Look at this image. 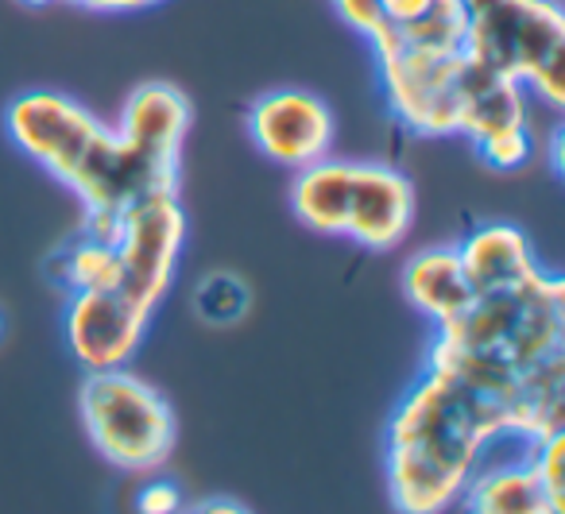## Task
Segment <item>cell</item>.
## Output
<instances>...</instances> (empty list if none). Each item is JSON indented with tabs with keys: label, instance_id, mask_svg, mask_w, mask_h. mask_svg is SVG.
<instances>
[{
	"label": "cell",
	"instance_id": "obj_2",
	"mask_svg": "<svg viewBox=\"0 0 565 514\" xmlns=\"http://www.w3.org/2000/svg\"><path fill=\"white\" fill-rule=\"evenodd\" d=\"M565 352V282L539 267L500 290L472 295L454 321L438 325L423 367H438L500 403L542 360Z\"/></svg>",
	"mask_w": 565,
	"mask_h": 514
},
{
	"label": "cell",
	"instance_id": "obj_26",
	"mask_svg": "<svg viewBox=\"0 0 565 514\" xmlns=\"http://www.w3.org/2000/svg\"><path fill=\"white\" fill-rule=\"evenodd\" d=\"M86 12H102V17H128V12H148L163 0H71Z\"/></svg>",
	"mask_w": 565,
	"mask_h": 514
},
{
	"label": "cell",
	"instance_id": "obj_9",
	"mask_svg": "<svg viewBox=\"0 0 565 514\" xmlns=\"http://www.w3.org/2000/svg\"><path fill=\"white\" fill-rule=\"evenodd\" d=\"M4 128L32 163L63 182L82 148L102 132V117H94L86 105L58 89H28L12 97V105L4 109Z\"/></svg>",
	"mask_w": 565,
	"mask_h": 514
},
{
	"label": "cell",
	"instance_id": "obj_3",
	"mask_svg": "<svg viewBox=\"0 0 565 514\" xmlns=\"http://www.w3.org/2000/svg\"><path fill=\"white\" fill-rule=\"evenodd\" d=\"M465 55L511 78L546 109L565 105V12L557 0H465Z\"/></svg>",
	"mask_w": 565,
	"mask_h": 514
},
{
	"label": "cell",
	"instance_id": "obj_1",
	"mask_svg": "<svg viewBox=\"0 0 565 514\" xmlns=\"http://www.w3.org/2000/svg\"><path fill=\"white\" fill-rule=\"evenodd\" d=\"M500 403L438 367H423L384 426V483L395 514H441L477 464L503 445Z\"/></svg>",
	"mask_w": 565,
	"mask_h": 514
},
{
	"label": "cell",
	"instance_id": "obj_6",
	"mask_svg": "<svg viewBox=\"0 0 565 514\" xmlns=\"http://www.w3.org/2000/svg\"><path fill=\"white\" fill-rule=\"evenodd\" d=\"M182 244H186V210L179 190H159L125 210L117 256H120V290L156 313L179 271Z\"/></svg>",
	"mask_w": 565,
	"mask_h": 514
},
{
	"label": "cell",
	"instance_id": "obj_7",
	"mask_svg": "<svg viewBox=\"0 0 565 514\" xmlns=\"http://www.w3.org/2000/svg\"><path fill=\"white\" fill-rule=\"evenodd\" d=\"M248 136L264 159L287 167V171H302L318 159H330L338 120L318 94L299 86H279L252 101Z\"/></svg>",
	"mask_w": 565,
	"mask_h": 514
},
{
	"label": "cell",
	"instance_id": "obj_14",
	"mask_svg": "<svg viewBox=\"0 0 565 514\" xmlns=\"http://www.w3.org/2000/svg\"><path fill=\"white\" fill-rule=\"evenodd\" d=\"M457 503L465 514H557L526 449L523 457L480 460Z\"/></svg>",
	"mask_w": 565,
	"mask_h": 514
},
{
	"label": "cell",
	"instance_id": "obj_11",
	"mask_svg": "<svg viewBox=\"0 0 565 514\" xmlns=\"http://www.w3.org/2000/svg\"><path fill=\"white\" fill-rule=\"evenodd\" d=\"M194 125V105L171 82H143L128 94V101L120 105L117 136H125L128 143L151 151L159 159H182V143Z\"/></svg>",
	"mask_w": 565,
	"mask_h": 514
},
{
	"label": "cell",
	"instance_id": "obj_10",
	"mask_svg": "<svg viewBox=\"0 0 565 514\" xmlns=\"http://www.w3.org/2000/svg\"><path fill=\"white\" fill-rule=\"evenodd\" d=\"M415 228V186L387 163H353L345 240L369 251H395Z\"/></svg>",
	"mask_w": 565,
	"mask_h": 514
},
{
	"label": "cell",
	"instance_id": "obj_22",
	"mask_svg": "<svg viewBox=\"0 0 565 514\" xmlns=\"http://www.w3.org/2000/svg\"><path fill=\"white\" fill-rule=\"evenodd\" d=\"M526 452H531V464H534V472H539V480H542V488H546L554 511L565 514V488H562L565 433H554V437H546V441L526 445Z\"/></svg>",
	"mask_w": 565,
	"mask_h": 514
},
{
	"label": "cell",
	"instance_id": "obj_16",
	"mask_svg": "<svg viewBox=\"0 0 565 514\" xmlns=\"http://www.w3.org/2000/svg\"><path fill=\"white\" fill-rule=\"evenodd\" d=\"M349 202H353V163L345 159H318L295 171L291 210L310 233L345 240Z\"/></svg>",
	"mask_w": 565,
	"mask_h": 514
},
{
	"label": "cell",
	"instance_id": "obj_25",
	"mask_svg": "<svg viewBox=\"0 0 565 514\" xmlns=\"http://www.w3.org/2000/svg\"><path fill=\"white\" fill-rule=\"evenodd\" d=\"M434 0H384V28H407L430 12Z\"/></svg>",
	"mask_w": 565,
	"mask_h": 514
},
{
	"label": "cell",
	"instance_id": "obj_29",
	"mask_svg": "<svg viewBox=\"0 0 565 514\" xmlns=\"http://www.w3.org/2000/svg\"><path fill=\"white\" fill-rule=\"evenodd\" d=\"M0 336H4V313H0Z\"/></svg>",
	"mask_w": 565,
	"mask_h": 514
},
{
	"label": "cell",
	"instance_id": "obj_27",
	"mask_svg": "<svg viewBox=\"0 0 565 514\" xmlns=\"http://www.w3.org/2000/svg\"><path fill=\"white\" fill-rule=\"evenodd\" d=\"M182 514H252V511L236 503V499H202L194 506H182Z\"/></svg>",
	"mask_w": 565,
	"mask_h": 514
},
{
	"label": "cell",
	"instance_id": "obj_4",
	"mask_svg": "<svg viewBox=\"0 0 565 514\" xmlns=\"http://www.w3.org/2000/svg\"><path fill=\"white\" fill-rule=\"evenodd\" d=\"M78 410L94 449L120 472H156L171 457L179 433L171 403L128 367L86 372Z\"/></svg>",
	"mask_w": 565,
	"mask_h": 514
},
{
	"label": "cell",
	"instance_id": "obj_21",
	"mask_svg": "<svg viewBox=\"0 0 565 514\" xmlns=\"http://www.w3.org/2000/svg\"><path fill=\"white\" fill-rule=\"evenodd\" d=\"M472 151H477V159L488 171H500V174L519 171V167H526L534 156V132L531 128H515V132H503V136H495V140L477 143Z\"/></svg>",
	"mask_w": 565,
	"mask_h": 514
},
{
	"label": "cell",
	"instance_id": "obj_5",
	"mask_svg": "<svg viewBox=\"0 0 565 514\" xmlns=\"http://www.w3.org/2000/svg\"><path fill=\"white\" fill-rule=\"evenodd\" d=\"M372 55H376L380 94H384L387 113L411 136H423V140L457 136L465 97L484 66L472 63L465 51L411 47L392 35H376Z\"/></svg>",
	"mask_w": 565,
	"mask_h": 514
},
{
	"label": "cell",
	"instance_id": "obj_12",
	"mask_svg": "<svg viewBox=\"0 0 565 514\" xmlns=\"http://www.w3.org/2000/svg\"><path fill=\"white\" fill-rule=\"evenodd\" d=\"M503 437L515 445H534L562 433L565 426V352L542 360L539 367L523 372L500 398Z\"/></svg>",
	"mask_w": 565,
	"mask_h": 514
},
{
	"label": "cell",
	"instance_id": "obj_17",
	"mask_svg": "<svg viewBox=\"0 0 565 514\" xmlns=\"http://www.w3.org/2000/svg\"><path fill=\"white\" fill-rule=\"evenodd\" d=\"M515 128H531V117H526V89L519 86V82L500 78V74H492V71H480L469 97H465L457 136H465V140L477 148V143L495 140V136H503V132H515Z\"/></svg>",
	"mask_w": 565,
	"mask_h": 514
},
{
	"label": "cell",
	"instance_id": "obj_24",
	"mask_svg": "<svg viewBox=\"0 0 565 514\" xmlns=\"http://www.w3.org/2000/svg\"><path fill=\"white\" fill-rule=\"evenodd\" d=\"M182 506L186 499L171 480H151L136 491V514H182Z\"/></svg>",
	"mask_w": 565,
	"mask_h": 514
},
{
	"label": "cell",
	"instance_id": "obj_20",
	"mask_svg": "<svg viewBox=\"0 0 565 514\" xmlns=\"http://www.w3.org/2000/svg\"><path fill=\"white\" fill-rule=\"evenodd\" d=\"M465 0H434L430 12L407 28H384L380 35H392L411 47H430V51H465ZM372 43V40H369Z\"/></svg>",
	"mask_w": 565,
	"mask_h": 514
},
{
	"label": "cell",
	"instance_id": "obj_13",
	"mask_svg": "<svg viewBox=\"0 0 565 514\" xmlns=\"http://www.w3.org/2000/svg\"><path fill=\"white\" fill-rule=\"evenodd\" d=\"M457 256H461L472 295L511 287V282L526 279V275H534L542 267L526 233L519 225H511V221L477 225L465 240H457Z\"/></svg>",
	"mask_w": 565,
	"mask_h": 514
},
{
	"label": "cell",
	"instance_id": "obj_28",
	"mask_svg": "<svg viewBox=\"0 0 565 514\" xmlns=\"http://www.w3.org/2000/svg\"><path fill=\"white\" fill-rule=\"evenodd\" d=\"M20 4H28V9H47V4H55V0H20Z\"/></svg>",
	"mask_w": 565,
	"mask_h": 514
},
{
	"label": "cell",
	"instance_id": "obj_15",
	"mask_svg": "<svg viewBox=\"0 0 565 514\" xmlns=\"http://www.w3.org/2000/svg\"><path fill=\"white\" fill-rule=\"evenodd\" d=\"M403 295L407 302L430 321L434 329L454 321L472 302V287L465 279L457 244H430L418 248L403 264Z\"/></svg>",
	"mask_w": 565,
	"mask_h": 514
},
{
	"label": "cell",
	"instance_id": "obj_8",
	"mask_svg": "<svg viewBox=\"0 0 565 514\" xmlns=\"http://www.w3.org/2000/svg\"><path fill=\"white\" fill-rule=\"evenodd\" d=\"M151 325V310H143L136 298L120 287L113 290H82L66 295L63 333L66 349L86 372H113L128 367L140 352Z\"/></svg>",
	"mask_w": 565,
	"mask_h": 514
},
{
	"label": "cell",
	"instance_id": "obj_23",
	"mask_svg": "<svg viewBox=\"0 0 565 514\" xmlns=\"http://www.w3.org/2000/svg\"><path fill=\"white\" fill-rule=\"evenodd\" d=\"M333 12L364 40H376L384 32V0H333Z\"/></svg>",
	"mask_w": 565,
	"mask_h": 514
},
{
	"label": "cell",
	"instance_id": "obj_18",
	"mask_svg": "<svg viewBox=\"0 0 565 514\" xmlns=\"http://www.w3.org/2000/svg\"><path fill=\"white\" fill-rule=\"evenodd\" d=\"M43 275L51 287L63 295H82V290H113L120 287V256L113 244H102L78 228V236L63 240L47 259Z\"/></svg>",
	"mask_w": 565,
	"mask_h": 514
},
{
	"label": "cell",
	"instance_id": "obj_19",
	"mask_svg": "<svg viewBox=\"0 0 565 514\" xmlns=\"http://www.w3.org/2000/svg\"><path fill=\"white\" fill-rule=\"evenodd\" d=\"M190 310H194V318L210 329L241 325L252 310V290L236 271H210L205 279H198L194 298H190Z\"/></svg>",
	"mask_w": 565,
	"mask_h": 514
}]
</instances>
